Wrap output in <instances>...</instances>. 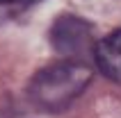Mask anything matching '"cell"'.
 <instances>
[{
  "mask_svg": "<svg viewBox=\"0 0 121 118\" xmlns=\"http://www.w3.org/2000/svg\"><path fill=\"white\" fill-rule=\"evenodd\" d=\"M89 79H91L89 68L64 61V64L48 66V68L39 71L27 86V93L37 107L57 111V109H64L69 102H73L85 91Z\"/></svg>",
  "mask_w": 121,
  "mask_h": 118,
  "instance_id": "obj_1",
  "label": "cell"
},
{
  "mask_svg": "<svg viewBox=\"0 0 121 118\" xmlns=\"http://www.w3.org/2000/svg\"><path fill=\"white\" fill-rule=\"evenodd\" d=\"M96 64L105 77L121 84V30L108 34L96 43Z\"/></svg>",
  "mask_w": 121,
  "mask_h": 118,
  "instance_id": "obj_2",
  "label": "cell"
},
{
  "mask_svg": "<svg viewBox=\"0 0 121 118\" xmlns=\"http://www.w3.org/2000/svg\"><path fill=\"white\" fill-rule=\"evenodd\" d=\"M87 36H89L87 23H82L78 18H71V16L60 18L53 27V46L57 50H62V52H71L75 48H82Z\"/></svg>",
  "mask_w": 121,
  "mask_h": 118,
  "instance_id": "obj_3",
  "label": "cell"
},
{
  "mask_svg": "<svg viewBox=\"0 0 121 118\" xmlns=\"http://www.w3.org/2000/svg\"><path fill=\"white\" fill-rule=\"evenodd\" d=\"M0 2H14V0H0Z\"/></svg>",
  "mask_w": 121,
  "mask_h": 118,
  "instance_id": "obj_4",
  "label": "cell"
}]
</instances>
